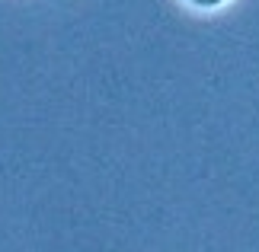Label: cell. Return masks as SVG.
Returning a JSON list of instances; mask_svg holds the SVG:
<instances>
[{
    "mask_svg": "<svg viewBox=\"0 0 259 252\" xmlns=\"http://www.w3.org/2000/svg\"><path fill=\"white\" fill-rule=\"evenodd\" d=\"M189 4H195V7H218V4H224V0H189Z\"/></svg>",
    "mask_w": 259,
    "mask_h": 252,
    "instance_id": "obj_1",
    "label": "cell"
}]
</instances>
